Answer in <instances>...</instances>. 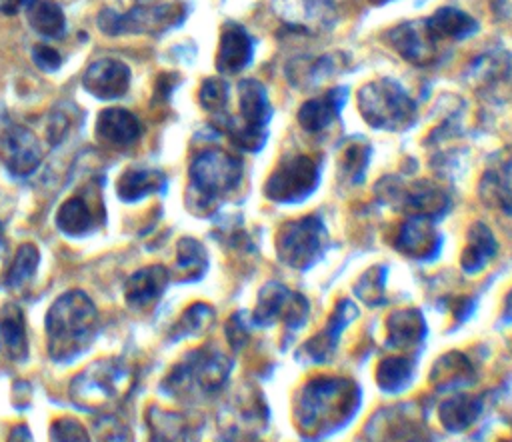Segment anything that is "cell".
Masks as SVG:
<instances>
[{"label":"cell","instance_id":"6da1fadb","mask_svg":"<svg viewBox=\"0 0 512 442\" xmlns=\"http://www.w3.org/2000/svg\"><path fill=\"white\" fill-rule=\"evenodd\" d=\"M96 306L82 290L62 294L46 314L48 354L56 362H72L96 334Z\"/></svg>","mask_w":512,"mask_h":442},{"label":"cell","instance_id":"7a4b0ae2","mask_svg":"<svg viewBox=\"0 0 512 442\" xmlns=\"http://www.w3.org/2000/svg\"><path fill=\"white\" fill-rule=\"evenodd\" d=\"M358 108L364 120L380 130H402L416 118V104L404 86L392 78L366 82L358 90Z\"/></svg>","mask_w":512,"mask_h":442},{"label":"cell","instance_id":"3957f363","mask_svg":"<svg viewBox=\"0 0 512 442\" xmlns=\"http://www.w3.org/2000/svg\"><path fill=\"white\" fill-rule=\"evenodd\" d=\"M132 380V370L122 360H98L76 374L70 386V396L84 410H96L122 400L128 394Z\"/></svg>","mask_w":512,"mask_h":442},{"label":"cell","instance_id":"277c9868","mask_svg":"<svg viewBox=\"0 0 512 442\" xmlns=\"http://www.w3.org/2000/svg\"><path fill=\"white\" fill-rule=\"evenodd\" d=\"M188 174L192 190L204 202H214L238 186L242 176V164L232 154L210 148L194 156Z\"/></svg>","mask_w":512,"mask_h":442},{"label":"cell","instance_id":"5b68a950","mask_svg":"<svg viewBox=\"0 0 512 442\" xmlns=\"http://www.w3.org/2000/svg\"><path fill=\"white\" fill-rule=\"evenodd\" d=\"M184 18V8L180 4H138L132 10L120 14L112 8H102L96 16L98 28L108 36L120 34H144L162 32L176 26Z\"/></svg>","mask_w":512,"mask_h":442},{"label":"cell","instance_id":"8992f818","mask_svg":"<svg viewBox=\"0 0 512 442\" xmlns=\"http://www.w3.org/2000/svg\"><path fill=\"white\" fill-rule=\"evenodd\" d=\"M320 168L318 162L310 156L296 154L290 158H284L276 170L270 174L266 182V196L274 202H300L318 184Z\"/></svg>","mask_w":512,"mask_h":442},{"label":"cell","instance_id":"52a82bcc","mask_svg":"<svg viewBox=\"0 0 512 442\" xmlns=\"http://www.w3.org/2000/svg\"><path fill=\"white\" fill-rule=\"evenodd\" d=\"M238 106L242 114V128L230 134V138L246 148L256 150L264 142V126L270 118V100L266 94V88L256 78H244L238 84Z\"/></svg>","mask_w":512,"mask_h":442},{"label":"cell","instance_id":"ba28073f","mask_svg":"<svg viewBox=\"0 0 512 442\" xmlns=\"http://www.w3.org/2000/svg\"><path fill=\"white\" fill-rule=\"evenodd\" d=\"M0 158L10 174L24 178L40 166L42 150L26 126L0 116Z\"/></svg>","mask_w":512,"mask_h":442},{"label":"cell","instance_id":"9c48e42d","mask_svg":"<svg viewBox=\"0 0 512 442\" xmlns=\"http://www.w3.org/2000/svg\"><path fill=\"white\" fill-rule=\"evenodd\" d=\"M388 44L406 62L428 66L438 60L440 40L428 30L426 20H406L388 30Z\"/></svg>","mask_w":512,"mask_h":442},{"label":"cell","instance_id":"30bf717a","mask_svg":"<svg viewBox=\"0 0 512 442\" xmlns=\"http://www.w3.org/2000/svg\"><path fill=\"white\" fill-rule=\"evenodd\" d=\"M224 378V364L222 358L216 352L198 350L192 352L188 360L178 364L174 372L168 376L164 386L170 392H182V390H210L216 388L218 382Z\"/></svg>","mask_w":512,"mask_h":442},{"label":"cell","instance_id":"8fae6325","mask_svg":"<svg viewBox=\"0 0 512 442\" xmlns=\"http://www.w3.org/2000/svg\"><path fill=\"white\" fill-rule=\"evenodd\" d=\"M82 86L100 100H114L128 92L130 68L114 58H100L92 62L84 76Z\"/></svg>","mask_w":512,"mask_h":442},{"label":"cell","instance_id":"7c38bea8","mask_svg":"<svg viewBox=\"0 0 512 442\" xmlns=\"http://www.w3.org/2000/svg\"><path fill=\"white\" fill-rule=\"evenodd\" d=\"M254 58V38L238 22H226L216 50V68L222 74H238Z\"/></svg>","mask_w":512,"mask_h":442},{"label":"cell","instance_id":"4fadbf2b","mask_svg":"<svg viewBox=\"0 0 512 442\" xmlns=\"http://www.w3.org/2000/svg\"><path fill=\"white\" fill-rule=\"evenodd\" d=\"M94 134L114 148H126L140 138L142 124L130 110L104 108L96 118Z\"/></svg>","mask_w":512,"mask_h":442},{"label":"cell","instance_id":"5bb4252c","mask_svg":"<svg viewBox=\"0 0 512 442\" xmlns=\"http://www.w3.org/2000/svg\"><path fill=\"white\" fill-rule=\"evenodd\" d=\"M480 194L486 202L512 214V150H502L486 168L480 182Z\"/></svg>","mask_w":512,"mask_h":442},{"label":"cell","instance_id":"9a60e30c","mask_svg":"<svg viewBox=\"0 0 512 442\" xmlns=\"http://www.w3.org/2000/svg\"><path fill=\"white\" fill-rule=\"evenodd\" d=\"M346 102V88H332L320 98L306 100L298 110V122L306 132H320L330 126Z\"/></svg>","mask_w":512,"mask_h":442},{"label":"cell","instance_id":"2e32d148","mask_svg":"<svg viewBox=\"0 0 512 442\" xmlns=\"http://www.w3.org/2000/svg\"><path fill=\"white\" fill-rule=\"evenodd\" d=\"M320 236H322V224L314 216L290 222L282 232V240H280L282 252L296 256L294 262L300 260L302 256H312L320 246Z\"/></svg>","mask_w":512,"mask_h":442},{"label":"cell","instance_id":"e0dca14e","mask_svg":"<svg viewBox=\"0 0 512 442\" xmlns=\"http://www.w3.org/2000/svg\"><path fill=\"white\" fill-rule=\"evenodd\" d=\"M166 284H168L166 268H162V266L140 268L126 282V290H124L126 302L134 308L136 306L138 308L148 306L150 302H154L162 294Z\"/></svg>","mask_w":512,"mask_h":442},{"label":"cell","instance_id":"ac0fdd59","mask_svg":"<svg viewBox=\"0 0 512 442\" xmlns=\"http://www.w3.org/2000/svg\"><path fill=\"white\" fill-rule=\"evenodd\" d=\"M426 26L438 40H464L474 36L478 30L476 18L454 6L438 8L430 18H426Z\"/></svg>","mask_w":512,"mask_h":442},{"label":"cell","instance_id":"d6986e66","mask_svg":"<svg viewBox=\"0 0 512 442\" xmlns=\"http://www.w3.org/2000/svg\"><path fill=\"white\" fill-rule=\"evenodd\" d=\"M0 350L10 360H24L28 356L24 314L16 304H6L0 312Z\"/></svg>","mask_w":512,"mask_h":442},{"label":"cell","instance_id":"ffe728a7","mask_svg":"<svg viewBox=\"0 0 512 442\" xmlns=\"http://www.w3.org/2000/svg\"><path fill=\"white\" fill-rule=\"evenodd\" d=\"M164 174L158 170H144V168H130L126 170L118 184H116V192L122 200L126 202H136L152 192H158L164 188Z\"/></svg>","mask_w":512,"mask_h":442},{"label":"cell","instance_id":"44dd1931","mask_svg":"<svg viewBox=\"0 0 512 442\" xmlns=\"http://www.w3.org/2000/svg\"><path fill=\"white\" fill-rule=\"evenodd\" d=\"M26 18L30 28L42 36L56 38L66 30L64 10L54 0H28Z\"/></svg>","mask_w":512,"mask_h":442},{"label":"cell","instance_id":"7402d4cb","mask_svg":"<svg viewBox=\"0 0 512 442\" xmlns=\"http://www.w3.org/2000/svg\"><path fill=\"white\" fill-rule=\"evenodd\" d=\"M56 224L64 234L80 236L96 228V214L82 196H72L58 208Z\"/></svg>","mask_w":512,"mask_h":442},{"label":"cell","instance_id":"603a6c76","mask_svg":"<svg viewBox=\"0 0 512 442\" xmlns=\"http://www.w3.org/2000/svg\"><path fill=\"white\" fill-rule=\"evenodd\" d=\"M38 260H40V256H38L36 246H32V244L20 246L18 252H16V258H14L12 266H10V270H8L6 284H8L10 288H16V290L22 288L24 284H28L30 278L34 276L36 268H38Z\"/></svg>","mask_w":512,"mask_h":442},{"label":"cell","instance_id":"cb8c5ba5","mask_svg":"<svg viewBox=\"0 0 512 442\" xmlns=\"http://www.w3.org/2000/svg\"><path fill=\"white\" fill-rule=\"evenodd\" d=\"M198 102L204 110L220 114L228 102V84L222 78H206L198 90Z\"/></svg>","mask_w":512,"mask_h":442},{"label":"cell","instance_id":"d4e9b609","mask_svg":"<svg viewBox=\"0 0 512 442\" xmlns=\"http://www.w3.org/2000/svg\"><path fill=\"white\" fill-rule=\"evenodd\" d=\"M204 250L192 238H182L178 244V266L186 276H198L204 268Z\"/></svg>","mask_w":512,"mask_h":442},{"label":"cell","instance_id":"484cf974","mask_svg":"<svg viewBox=\"0 0 512 442\" xmlns=\"http://www.w3.org/2000/svg\"><path fill=\"white\" fill-rule=\"evenodd\" d=\"M286 4L298 14V22H320L332 12V0H286Z\"/></svg>","mask_w":512,"mask_h":442},{"label":"cell","instance_id":"4316f807","mask_svg":"<svg viewBox=\"0 0 512 442\" xmlns=\"http://www.w3.org/2000/svg\"><path fill=\"white\" fill-rule=\"evenodd\" d=\"M342 172L346 178H354L358 180L360 174L364 172L366 164H368V148L362 146L360 142L348 146L342 154Z\"/></svg>","mask_w":512,"mask_h":442},{"label":"cell","instance_id":"83f0119b","mask_svg":"<svg viewBox=\"0 0 512 442\" xmlns=\"http://www.w3.org/2000/svg\"><path fill=\"white\" fill-rule=\"evenodd\" d=\"M50 442H90L82 424L72 418L56 420L50 428Z\"/></svg>","mask_w":512,"mask_h":442},{"label":"cell","instance_id":"f1b7e54d","mask_svg":"<svg viewBox=\"0 0 512 442\" xmlns=\"http://www.w3.org/2000/svg\"><path fill=\"white\" fill-rule=\"evenodd\" d=\"M212 310L204 304H196L192 306L190 310H186V314L182 316L180 324L176 326V332L174 336H182V334H190V332H196L208 318H210Z\"/></svg>","mask_w":512,"mask_h":442},{"label":"cell","instance_id":"f546056e","mask_svg":"<svg viewBox=\"0 0 512 442\" xmlns=\"http://www.w3.org/2000/svg\"><path fill=\"white\" fill-rule=\"evenodd\" d=\"M98 430H100L102 442H130L128 428L122 422H118L114 416H106L104 420H100Z\"/></svg>","mask_w":512,"mask_h":442},{"label":"cell","instance_id":"4dcf8cb0","mask_svg":"<svg viewBox=\"0 0 512 442\" xmlns=\"http://www.w3.org/2000/svg\"><path fill=\"white\" fill-rule=\"evenodd\" d=\"M32 60H34V64H36L40 70H44V72H54V70H58L60 64H62L60 54H58L54 48L44 46V44H38V46L32 48Z\"/></svg>","mask_w":512,"mask_h":442},{"label":"cell","instance_id":"1f68e13d","mask_svg":"<svg viewBox=\"0 0 512 442\" xmlns=\"http://www.w3.org/2000/svg\"><path fill=\"white\" fill-rule=\"evenodd\" d=\"M8 442H32V434H30L28 426L26 424L14 426L10 436H8Z\"/></svg>","mask_w":512,"mask_h":442},{"label":"cell","instance_id":"d6a6232c","mask_svg":"<svg viewBox=\"0 0 512 442\" xmlns=\"http://www.w3.org/2000/svg\"><path fill=\"white\" fill-rule=\"evenodd\" d=\"M28 0H0V10L6 14H14L22 4H26Z\"/></svg>","mask_w":512,"mask_h":442},{"label":"cell","instance_id":"836d02e7","mask_svg":"<svg viewBox=\"0 0 512 442\" xmlns=\"http://www.w3.org/2000/svg\"><path fill=\"white\" fill-rule=\"evenodd\" d=\"M4 252H6V248H4V238H2V232H0V264L4 262Z\"/></svg>","mask_w":512,"mask_h":442},{"label":"cell","instance_id":"e575fe53","mask_svg":"<svg viewBox=\"0 0 512 442\" xmlns=\"http://www.w3.org/2000/svg\"><path fill=\"white\" fill-rule=\"evenodd\" d=\"M138 4H150V2H154V0H136Z\"/></svg>","mask_w":512,"mask_h":442},{"label":"cell","instance_id":"d590c367","mask_svg":"<svg viewBox=\"0 0 512 442\" xmlns=\"http://www.w3.org/2000/svg\"><path fill=\"white\" fill-rule=\"evenodd\" d=\"M374 4H384V2H390V0H372Z\"/></svg>","mask_w":512,"mask_h":442}]
</instances>
